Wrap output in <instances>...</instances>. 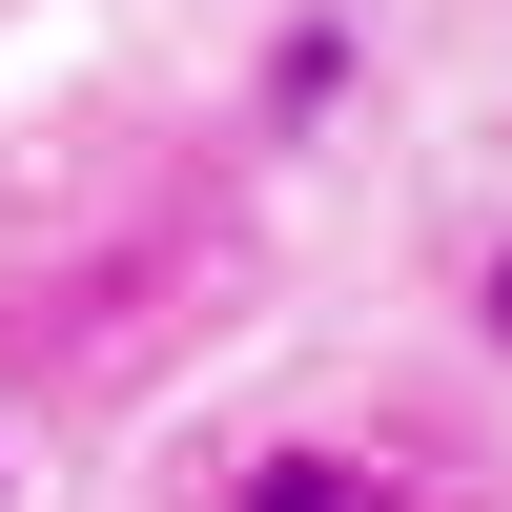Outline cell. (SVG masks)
Masks as SVG:
<instances>
[{
	"mask_svg": "<svg viewBox=\"0 0 512 512\" xmlns=\"http://www.w3.org/2000/svg\"><path fill=\"white\" fill-rule=\"evenodd\" d=\"M226 512H410V492L369 472V451H328V431H267V451L226 472Z\"/></svg>",
	"mask_w": 512,
	"mask_h": 512,
	"instance_id": "6da1fadb",
	"label": "cell"
},
{
	"mask_svg": "<svg viewBox=\"0 0 512 512\" xmlns=\"http://www.w3.org/2000/svg\"><path fill=\"white\" fill-rule=\"evenodd\" d=\"M349 62H369L349 21H287V41H267V123H328V103H349Z\"/></svg>",
	"mask_w": 512,
	"mask_h": 512,
	"instance_id": "7a4b0ae2",
	"label": "cell"
},
{
	"mask_svg": "<svg viewBox=\"0 0 512 512\" xmlns=\"http://www.w3.org/2000/svg\"><path fill=\"white\" fill-rule=\"evenodd\" d=\"M472 349H492V369H512V226H492V246H472Z\"/></svg>",
	"mask_w": 512,
	"mask_h": 512,
	"instance_id": "3957f363",
	"label": "cell"
}]
</instances>
